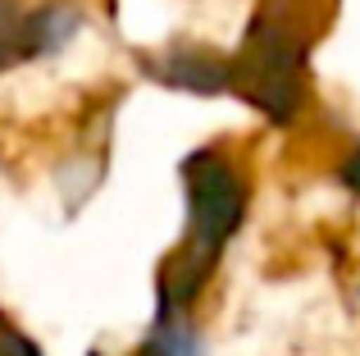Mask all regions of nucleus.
Returning <instances> with one entry per match:
<instances>
[{"label": "nucleus", "instance_id": "2", "mask_svg": "<svg viewBox=\"0 0 360 356\" xmlns=\"http://www.w3.org/2000/svg\"><path fill=\"white\" fill-rule=\"evenodd\" d=\"M315 23L301 0H264L233 60V87L274 124H292L306 110V60Z\"/></svg>", "mask_w": 360, "mask_h": 356}, {"label": "nucleus", "instance_id": "7", "mask_svg": "<svg viewBox=\"0 0 360 356\" xmlns=\"http://www.w3.org/2000/svg\"><path fill=\"white\" fill-rule=\"evenodd\" d=\"M342 183L352 187V192H360V146H356V151H352V160L342 165Z\"/></svg>", "mask_w": 360, "mask_h": 356}, {"label": "nucleus", "instance_id": "3", "mask_svg": "<svg viewBox=\"0 0 360 356\" xmlns=\"http://www.w3.org/2000/svg\"><path fill=\"white\" fill-rule=\"evenodd\" d=\"M78 27L82 9L73 0H41V5L0 0V73L64 51Z\"/></svg>", "mask_w": 360, "mask_h": 356}, {"label": "nucleus", "instance_id": "6", "mask_svg": "<svg viewBox=\"0 0 360 356\" xmlns=\"http://www.w3.org/2000/svg\"><path fill=\"white\" fill-rule=\"evenodd\" d=\"M0 356H41V348H37L9 315H0Z\"/></svg>", "mask_w": 360, "mask_h": 356}, {"label": "nucleus", "instance_id": "4", "mask_svg": "<svg viewBox=\"0 0 360 356\" xmlns=\"http://www.w3.org/2000/svg\"><path fill=\"white\" fill-rule=\"evenodd\" d=\"M137 64L155 82H165L174 91H192V96H219V91L233 87V60H224L219 51L196 42L165 46L155 55H137Z\"/></svg>", "mask_w": 360, "mask_h": 356}, {"label": "nucleus", "instance_id": "1", "mask_svg": "<svg viewBox=\"0 0 360 356\" xmlns=\"http://www.w3.org/2000/svg\"><path fill=\"white\" fill-rule=\"evenodd\" d=\"M183 187H187V233L160 269V311L169 315L192 311V302L210 284L229 238L246 220V183L238 165L214 146L192 151L183 160Z\"/></svg>", "mask_w": 360, "mask_h": 356}, {"label": "nucleus", "instance_id": "5", "mask_svg": "<svg viewBox=\"0 0 360 356\" xmlns=\"http://www.w3.org/2000/svg\"><path fill=\"white\" fill-rule=\"evenodd\" d=\"M201 352H205V338L192 324V315L155 311V324H150L146 343H141L132 356H201Z\"/></svg>", "mask_w": 360, "mask_h": 356}]
</instances>
